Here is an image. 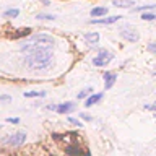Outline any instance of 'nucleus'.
<instances>
[{"label": "nucleus", "instance_id": "nucleus-1", "mask_svg": "<svg viewBox=\"0 0 156 156\" xmlns=\"http://www.w3.org/2000/svg\"><path fill=\"white\" fill-rule=\"evenodd\" d=\"M54 37L51 34L39 33L34 34L26 42L21 44V52L24 54V65L29 70H44L52 62Z\"/></svg>", "mask_w": 156, "mask_h": 156}, {"label": "nucleus", "instance_id": "nucleus-2", "mask_svg": "<svg viewBox=\"0 0 156 156\" xmlns=\"http://www.w3.org/2000/svg\"><path fill=\"white\" fill-rule=\"evenodd\" d=\"M112 57L114 55H112L109 51H104V49H102V51H99L98 55L93 58V65L94 67H104V65H107V63L112 60Z\"/></svg>", "mask_w": 156, "mask_h": 156}, {"label": "nucleus", "instance_id": "nucleus-3", "mask_svg": "<svg viewBox=\"0 0 156 156\" xmlns=\"http://www.w3.org/2000/svg\"><path fill=\"white\" fill-rule=\"evenodd\" d=\"M24 140H26V133H24V132H16V133H12V135L5 136L3 143H7L10 146H18V145L24 143Z\"/></svg>", "mask_w": 156, "mask_h": 156}, {"label": "nucleus", "instance_id": "nucleus-4", "mask_svg": "<svg viewBox=\"0 0 156 156\" xmlns=\"http://www.w3.org/2000/svg\"><path fill=\"white\" fill-rule=\"evenodd\" d=\"M120 36L124 37L125 41H130V42H136V41L140 39L138 33H136L133 28H130V26H127V28H124V29H120Z\"/></svg>", "mask_w": 156, "mask_h": 156}, {"label": "nucleus", "instance_id": "nucleus-5", "mask_svg": "<svg viewBox=\"0 0 156 156\" xmlns=\"http://www.w3.org/2000/svg\"><path fill=\"white\" fill-rule=\"evenodd\" d=\"M73 109H75V104H73L72 101H67V102H63V104L55 106V111L58 114H68V112H72Z\"/></svg>", "mask_w": 156, "mask_h": 156}, {"label": "nucleus", "instance_id": "nucleus-6", "mask_svg": "<svg viewBox=\"0 0 156 156\" xmlns=\"http://www.w3.org/2000/svg\"><path fill=\"white\" fill-rule=\"evenodd\" d=\"M117 80V75L115 73H112V72H104V90H111L112 85L115 83Z\"/></svg>", "mask_w": 156, "mask_h": 156}, {"label": "nucleus", "instance_id": "nucleus-7", "mask_svg": "<svg viewBox=\"0 0 156 156\" xmlns=\"http://www.w3.org/2000/svg\"><path fill=\"white\" fill-rule=\"evenodd\" d=\"M104 96V93H96V94H90L86 98V101H85V106L86 107H91L93 104H96L98 101H101V98Z\"/></svg>", "mask_w": 156, "mask_h": 156}, {"label": "nucleus", "instance_id": "nucleus-8", "mask_svg": "<svg viewBox=\"0 0 156 156\" xmlns=\"http://www.w3.org/2000/svg\"><path fill=\"white\" fill-rule=\"evenodd\" d=\"M112 5L119 8H132V7H135V2L133 0H114Z\"/></svg>", "mask_w": 156, "mask_h": 156}, {"label": "nucleus", "instance_id": "nucleus-9", "mask_svg": "<svg viewBox=\"0 0 156 156\" xmlns=\"http://www.w3.org/2000/svg\"><path fill=\"white\" fill-rule=\"evenodd\" d=\"M117 20H120V16H107V18H101V20H93L94 24H112Z\"/></svg>", "mask_w": 156, "mask_h": 156}, {"label": "nucleus", "instance_id": "nucleus-10", "mask_svg": "<svg viewBox=\"0 0 156 156\" xmlns=\"http://www.w3.org/2000/svg\"><path fill=\"white\" fill-rule=\"evenodd\" d=\"M85 41L88 42V44H98L99 42V33H88V34H85Z\"/></svg>", "mask_w": 156, "mask_h": 156}, {"label": "nucleus", "instance_id": "nucleus-11", "mask_svg": "<svg viewBox=\"0 0 156 156\" xmlns=\"http://www.w3.org/2000/svg\"><path fill=\"white\" fill-rule=\"evenodd\" d=\"M107 13V8L106 7H96V8H93L91 10V16L93 18H98V16H102V18H104V15Z\"/></svg>", "mask_w": 156, "mask_h": 156}, {"label": "nucleus", "instance_id": "nucleus-12", "mask_svg": "<svg viewBox=\"0 0 156 156\" xmlns=\"http://www.w3.org/2000/svg\"><path fill=\"white\" fill-rule=\"evenodd\" d=\"M23 96L24 98H37V96L44 98L46 96V91H26V93H23Z\"/></svg>", "mask_w": 156, "mask_h": 156}, {"label": "nucleus", "instance_id": "nucleus-13", "mask_svg": "<svg viewBox=\"0 0 156 156\" xmlns=\"http://www.w3.org/2000/svg\"><path fill=\"white\" fill-rule=\"evenodd\" d=\"M90 94H93V88H85V90H81L80 93L76 94L78 99H85V98H88Z\"/></svg>", "mask_w": 156, "mask_h": 156}, {"label": "nucleus", "instance_id": "nucleus-14", "mask_svg": "<svg viewBox=\"0 0 156 156\" xmlns=\"http://www.w3.org/2000/svg\"><path fill=\"white\" fill-rule=\"evenodd\" d=\"M18 13H20V10L18 8H13V10H7L3 15H5V16H10V18H16Z\"/></svg>", "mask_w": 156, "mask_h": 156}, {"label": "nucleus", "instance_id": "nucleus-15", "mask_svg": "<svg viewBox=\"0 0 156 156\" xmlns=\"http://www.w3.org/2000/svg\"><path fill=\"white\" fill-rule=\"evenodd\" d=\"M140 18L141 20H146V21H153V20L156 18V15L154 13H141Z\"/></svg>", "mask_w": 156, "mask_h": 156}, {"label": "nucleus", "instance_id": "nucleus-16", "mask_svg": "<svg viewBox=\"0 0 156 156\" xmlns=\"http://www.w3.org/2000/svg\"><path fill=\"white\" fill-rule=\"evenodd\" d=\"M36 18H37V20H55V16H54V15H42V13H37Z\"/></svg>", "mask_w": 156, "mask_h": 156}, {"label": "nucleus", "instance_id": "nucleus-17", "mask_svg": "<svg viewBox=\"0 0 156 156\" xmlns=\"http://www.w3.org/2000/svg\"><path fill=\"white\" fill-rule=\"evenodd\" d=\"M80 117H81V119L85 120V122H91V120H93V117H91V115H88L86 112H81V114H80Z\"/></svg>", "mask_w": 156, "mask_h": 156}, {"label": "nucleus", "instance_id": "nucleus-18", "mask_svg": "<svg viewBox=\"0 0 156 156\" xmlns=\"http://www.w3.org/2000/svg\"><path fill=\"white\" fill-rule=\"evenodd\" d=\"M68 122L73 125H76V127H81V122L80 120H76V119H73V117H68Z\"/></svg>", "mask_w": 156, "mask_h": 156}, {"label": "nucleus", "instance_id": "nucleus-19", "mask_svg": "<svg viewBox=\"0 0 156 156\" xmlns=\"http://www.w3.org/2000/svg\"><path fill=\"white\" fill-rule=\"evenodd\" d=\"M7 122H10V124H18V122H20V119H18V117H15V119H13V117H8V119H7Z\"/></svg>", "mask_w": 156, "mask_h": 156}, {"label": "nucleus", "instance_id": "nucleus-20", "mask_svg": "<svg viewBox=\"0 0 156 156\" xmlns=\"http://www.w3.org/2000/svg\"><path fill=\"white\" fill-rule=\"evenodd\" d=\"M10 99H12V98H10L8 94H2V96H0V101H3V102H7V101H10Z\"/></svg>", "mask_w": 156, "mask_h": 156}, {"label": "nucleus", "instance_id": "nucleus-21", "mask_svg": "<svg viewBox=\"0 0 156 156\" xmlns=\"http://www.w3.org/2000/svg\"><path fill=\"white\" fill-rule=\"evenodd\" d=\"M148 51H150V52H154V51H156V44H154V42H151L150 46H148Z\"/></svg>", "mask_w": 156, "mask_h": 156}]
</instances>
